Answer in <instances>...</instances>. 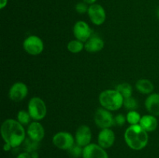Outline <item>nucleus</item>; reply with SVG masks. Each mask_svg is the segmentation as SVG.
<instances>
[{"instance_id":"1","label":"nucleus","mask_w":159,"mask_h":158,"mask_svg":"<svg viewBox=\"0 0 159 158\" xmlns=\"http://www.w3.org/2000/svg\"><path fill=\"white\" fill-rule=\"evenodd\" d=\"M1 135L5 143H9L12 148L19 147L26 139V132L22 124L15 119H9L2 122Z\"/></svg>"},{"instance_id":"2","label":"nucleus","mask_w":159,"mask_h":158,"mask_svg":"<svg viewBox=\"0 0 159 158\" xmlns=\"http://www.w3.org/2000/svg\"><path fill=\"white\" fill-rule=\"evenodd\" d=\"M148 135L139 124L131 125L126 129L124 139L126 143L132 150H140L144 149L148 143Z\"/></svg>"},{"instance_id":"3","label":"nucleus","mask_w":159,"mask_h":158,"mask_svg":"<svg viewBox=\"0 0 159 158\" xmlns=\"http://www.w3.org/2000/svg\"><path fill=\"white\" fill-rule=\"evenodd\" d=\"M99 103L109 111H116L124 105V99L116 89H107L99 94Z\"/></svg>"},{"instance_id":"4","label":"nucleus","mask_w":159,"mask_h":158,"mask_svg":"<svg viewBox=\"0 0 159 158\" xmlns=\"http://www.w3.org/2000/svg\"><path fill=\"white\" fill-rule=\"evenodd\" d=\"M28 112L34 120H41L47 114L46 104L40 98H32L28 104Z\"/></svg>"},{"instance_id":"5","label":"nucleus","mask_w":159,"mask_h":158,"mask_svg":"<svg viewBox=\"0 0 159 158\" xmlns=\"http://www.w3.org/2000/svg\"><path fill=\"white\" fill-rule=\"evenodd\" d=\"M24 50L30 55L36 56L41 54L43 50V42L39 37L31 35L26 37L23 43Z\"/></svg>"},{"instance_id":"6","label":"nucleus","mask_w":159,"mask_h":158,"mask_svg":"<svg viewBox=\"0 0 159 158\" xmlns=\"http://www.w3.org/2000/svg\"><path fill=\"white\" fill-rule=\"evenodd\" d=\"M96 125L100 129H108L114 125V117L110 111L104 108H99L94 115Z\"/></svg>"},{"instance_id":"7","label":"nucleus","mask_w":159,"mask_h":158,"mask_svg":"<svg viewBox=\"0 0 159 158\" xmlns=\"http://www.w3.org/2000/svg\"><path fill=\"white\" fill-rule=\"evenodd\" d=\"M52 142L57 148L68 150L75 145V138L68 132H59L53 136Z\"/></svg>"},{"instance_id":"8","label":"nucleus","mask_w":159,"mask_h":158,"mask_svg":"<svg viewBox=\"0 0 159 158\" xmlns=\"http://www.w3.org/2000/svg\"><path fill=\"white\" fill-rule=\"evenodd\" d=\"M88 15L92 23L96 26L103 24L107 18V14L104 8L101 5L96 4V3L89 6Z\"/></svg>"},{"instance_id":"9","label":"nucleus","mask_w":159,"mask_h":158,"mask_svg":"<svg viewBox=\"0 0 159 158\" xmlns=\"http://www.w3.org/2000/svg\"><path fill=\"white\" fill-rule=\"evenodd\" d=\"M73 33L77 40L86 42L91 37L92 29L85 21H78L73 27Z\"/></svg>"},{"instance_id":"10","label":"nucleus","mask_w":159,"mask_h":158,"mask_svg":"<svg viewBox=\"0 0 159 158\" xmlns=\"http://www.w3.org/2000/svg\"><path fill=\"white\" fill-rule=\"evenodd\" d=\"M28 88L23 82H16L11 86L9 91V99L13 102H20L26 97Z\"/></svg>"},{"instance_id":"11","label":"nucleus","mask_w":159,"mask_h":158,"mask_svg":"<svg viewBox=\"0 0 159 158\" xmlns=\"http://www.w3.org/2000/svg\"><path fill=\"white\" fill-rule=\"evenodd\" d=\"M83 158H109L108 154L105 149L102 148L99 144L90 143L83 147Z\"/></svg>"},{"instance_id":"12","label":"nucleus","mask_w":159,"mask_h":158,"mask_svg":"<svg viewBox=\"0 0 159 158\" xmlns=\"http://www.w3.org/2000/svg\"><path fill=\"white\" fill-rule=\"evenodd\" d=\"M76 144L82 147H85L90 144L92 139V131L89 126L86 125H82L76 130L75 136Z\"/></svg>"},{"instance_id":"13","label":"nucleus","mask_w":159,"mask_h":158,"mask_svg":"<svg viewBox=\"0 0 159 158\" xmlns=\"http://www.w3.org/2000/svg\"><path fill=\"white\" fill-rule=\"evenodd\" d=\"M115 142L114 132L110 128L102 129L98 135V144L104 149H108Z\"/></svg>"},{"instance_id":"14","label":"nucleus","mask_w":159,"mask_h":158,"mask_svg":"<svg viewBox=\"0 0 159 158\" xmlns=\"http://www.w3.org/2000/svg\"><path fill=\"white\" fill-rule=\"evenodd\" d=\"M44 134L43 126L37 121H34L28 125L27 135L30 139L40 142L44 137Z\"/></svg>"},{"instance_id":"15","label":"nucleus","mask_w":159,"mask_h":158,"mask_svg":"<svg viewBox=\"0 0 159 158\" xmlns=\"http://www.w3.org/2000/svg\"><path fill=\"white\" fill-rule=\"evenodd\" d=\"M145 107L151 115L159 116V94L152 93L149 94L145 100Z\"/></svg>"},{"instance_id":"16","label":"nucleus","mask_w":159,"mask_h":158,"mask_svg":"<svg viewBox=\"0 0 159 158\" xmlns=\"http://www.w3.org/2000/svg\"><path fill=\"white\" fill-rule=\"evenodd\" d=\"M139 125L148 133L153 132L158 127V119L156 116H152L151 114L144 115L141 117Z\"/></svg>"},{"instance_id":"17","label":"nucleus","mask_w":159,"mask_h":158,"mask_svg":"<svg viewBox=\"0 0 159 158\" xmlns=\"http://www.w3.org/2000/svg\"><path fill=\"white\" fill-rule=\"evenodd\" d=\"M104 47V42L97 37H90L85 43V50L87 52L96 53L102 50Z\"/></svg>"},{"instance_id":"18","label":"nucleus","mask_w":159,"mask_h":158,"mask_svg":"<svg viewBox=\"0 0 159 158\" xmlns=\"http://www.w3.org/2000/svg\"><path fill=\"white\" fill-rule=\"evenodd\" d=\"M136 88L140 93L151 94L154 91V85L148 79H139L136 83Z\"/></svg>"},{"instance_id":"19","label":"nucleus","mask_w":159,"mask_h":158,"mask_svg":"<svg viewBox=\"0 0 159 158\" xmlns=\"http://www.w3.org/2000/svg\"><path fill=\"white\" fill-rule=\"evenodd\" d=\"M116 90L123 96L124 99H127L132 96L133 88L128 83H121L116 86Z\"/></svg>"},{"instance_id":"20","label":"nucleus","mask_w":159,"mask_h":158,"mask_svg":"<svg viewBox=\"0 0 159 158\" xmlns=\"http://www.w3.org/2000/svg\"><path fill=\"white\" fill-rule=\"evenodd\" d=\"M67 48L68 50L72 54H78L81 52L83 49H85V43L79 40H72L68 42L67 45Z\"/></svg>"},{"instance_id":"21","label":"nucleus","mask_w":159,"mask_h":158,"mask_svg":"<svg viewBox=\"0 0 159 158\" xmlns=\"http://www.w3.org/2000/svg\"><path fill=\"white\" fill-rule=\"evenodd\" d=\"M40 147V142L34 140L30 138H27L23 142V148L25 151L31 153L34 151H37Z\"/></svg>"},{"instance_id":"22","label":"nucleus","mask_w":159,"mask_h":158,"mask_svg":"<svg viewBox=\"0 0 159 158\" xmlns=\"http://www.w3.org/2000/svg\"><path fill=\"white\" fill-rule=\"evenodd\" d=\"M127 118V121L130 125H138L140 123V121H141V116L139 114V112H138L135 110L133 111H129L128 113L126 116Z\"/></svg>"},{"instance_id":"23","label":"nucleus","mask_w":159,"mask_h":158,"mask_svg":"<svg viewBox=\"0 0 159 158\" xmlns=\"http://www.w3.org/2000/svg\"><path fill=\"white\" fill-rule=\"evenodd\" d=\"M31 119L32 118H31L29 112H26L25 110H20L17 114V121L23 125L30 124V122Z\"/></svg>"},{"instance_id":"24","label":"nucleus","mask_w":159,"mask_h":158,"mask_svg":"<svg viewBox=\"0 0 159 158\" xmlns=\"http://www.w3.org/2000/svg\"><path fill=\"white\" fill-rule=\"evenodd\" d=\"M68 153L72 158H79L81 156H82L83 153V149L82 147H80L78 144H75L73 147H71L69 150H68Z\"/></svg>"},{"instance_id":"25","label":"nucleus","mask_w":159,"mask_h":158,"mask_svg":"<svg viewBox=\"0 0 159 158\" xmlns=\"http://www.w3.org/2000/svg\"><path fill=\"white\" fill-rule=\"evenodd\" d=\"M124 105L127 109L130 110V111L136 110L138 107V102L132 96L130 98H127V99H124Z\"/></svg>"},{"instance_id":"26","label":"nucleus","mask_w":159,"mask_h":158,"mask_svg":"<svg viewBox=\"0 0 159 158\" xmlns=\"http://www.w3.org/2000/svg\"><path fill=\"white\" fill-rule=\"evenodd\" d=\"M88 4L84 2H80L77 3V5L75 6V10L77 11L78 13L79 14H84L85 12H88L89 10Z\"/></svg>"},{"instance_id":"27","label":"nucleus","mask_w":159,"mask_h":158,"mask_svg":"<svg viewBox=\"0 0 159 158\" xmlns=\"http://www.w3.org/2000/svg\"><path fill=\"white\" fill-rule=\"evenodd\" d=\"M127 121V118L122 114H118L114 117V125H118V126H122L125 122Z\"/></svg>"},{"instance_id":"28","label":"nucleus","mask_w":159,"mask_h":158,"mask_svg":"<svg viewBox=\"0 0 159 158\" xmlns=\"http://www.w3.org/2000/svg\"><path fill=\"white\" fill-rule=\"evenodd\" d=\"M16 158H32V156H31V154L30 153H28V152H23V153H20V154L17 156Z\"/></svg>"},{"instance_id":"29","label":"nucleus","mask_w":159,"mask_h":158,"mask_svg":"<svg viewBox=\"0 0 159 158\" xmlns=\"http://www.w3.org/2000/svg\"><path fill=\"white\" fill-rule=\"evenodd\" d=\"M8 2V0H0V9H4L6 6Z\"/></svg>"},{"instance_id":"30","label":"nucleus","mask_w":159,"mask_h":158,"mask_svg":"<svg viewBox=\"0 0 159 158\" xmlns=\"http://www.w3.org/2000/svg\"><path fill=\"white\" fill-rule=\"evenodd\" d=\"M11 148H12V147H11V146L9 145V143H5V145H4V150H6V151H9V150H11Z\"/></svg>"},{"instance_id":"31","label":"nucleus","mask_w":159,"mask_h":158,"mask_svg":"<svg viewBox=\"0 0 159 158\" xmlns=\"http://www.w3.org/2000/svg\"><path fill=\"white\" fill-rule=\"evenodd\" d=\"M84 2L87 3L88 5H93L96 2V0H83Z\"/></svg>"},{"instance_id":"32","label":"nucleus","mask_w":159,"mask_h":158,"mask_svg":"<svg viewBox=\"0 0 159 158\" xmlns=\"http://www.w3.org/2000/svg\"><path fill=\"white\" fill-rule=\"evenodd\" d=\"M31 156H32V158H38V153H37V151L33 152V153H31Z\"/></svg>"}]
</instances>
